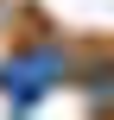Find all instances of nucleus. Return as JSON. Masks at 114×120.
I'll return each mask as SVG.
<instances>
[{
    "instance_id": "1",
    "label": "nucleus",
    "mask_w": 114,
    "mask_h": 120,
    "mask_svg": "<svg viewBox=\"0 0 114 120\" xmlns=\"http://www.w3.org/2000/svg\"><path fill=\"white\" fill-rule=\"evenodd\" d=\"M6 76H19V95H38V89H44V82H38V76H57V57H51V51H44V57H25V63H19V70H13V63H6Z\"/></svg>"
}]
</instances>
